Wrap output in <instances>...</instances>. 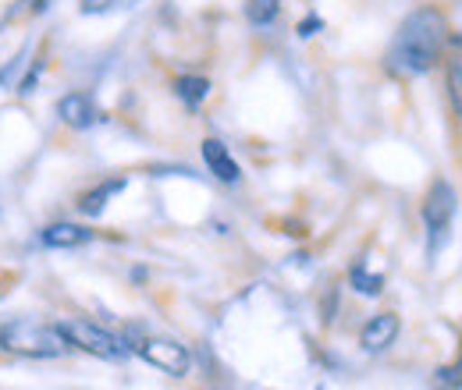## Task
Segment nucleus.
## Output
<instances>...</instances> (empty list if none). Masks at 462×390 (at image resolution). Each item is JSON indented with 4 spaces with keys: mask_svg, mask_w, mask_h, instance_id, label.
I'll list each match as a JSON object with an SVG mask.
<instances>
[{
    "mask_svg": "<svg viewBox=\"0 0 462 390\" xmlns=\"http://www.w3.org/2000/svg\"><path fill=\"white\" fill-rule=\"evenodd\" d=\"M452 221H456V188L448 181H434L423 199V227H427V256L430 259H438L441 249L448 245Z\"/></svg>",
    "mask_w": 462,
    "mask_h": 390,
    "instance_id": "nucleus-3",
    "label": "nucleus"
},
{
    "mask_svg": "<svg viewBox=\"0 0 462 390\" xmlns=\"http://www.w3.org/2000/svg\"><path fill=\"white\" fill-rule=\"evenodd\" d=\"M60 331H64V337H68L75 348H82V351H89V355H97V358L121 362V358H128V355H132V344H128L125 337L111 334V331H104V327H97V323L68 320Z\"/></svg>",
    "mask_w": 462,
    "mask_h": 390,
    "instance_id": "nucleus-4",
    "label": "nucleus"
},
{
    "mask_svg": "<svg viewBox=\"0 0 462 390\" xmlns=\"http://www.w3.org/2000/svg\"><path fill=\"white\" fill-rule=\"evenodd\" d=\"M448 47V18L441 7L434 4H420L416 11H409L399 25V32L392 36V47L384 54V68L399 78H416L434 71V64L445 57Z\"/></svg>",
    "mask_w": 462,
    "mask_h": 390,
    "instance_id": "nucleus-1",
    "label": "nucleus"
},
{
    "mask_svg": "<svg viewBox=\"0 0 462 390\" xmlns=\"http://www.w3.org/2000/svg\"><path fill=\"white\" fill-rule=\"evenodd\" d=\"M174 96H178L189 111H199L203 100L210 96V78H203V75H181V78L174 82Z\"/></svg>",
    "mask_w": 462,
    "mask_h": 390,
    "instance_id": "nucleus-11",
    "label": "nucleus"
},
{
    "mask_svg": "<svg viewBox=\"0 0 462 390\" xmlns=\"http://www.w3.org/2000/svg\"><path fill=\"white\" fill-rule=\"evenodd\" d=\"M348 280H352V287H356L359 295H366V298H377V295L384 291V274H370L363 263H356V267H352Z\"/></svg>",
    "mask_w": 462,
    "mask_h": 390,
    "instance_id": "nucleus-13",
    "label": "nucleus"
},
{
    "mask_svg": "<svg viewBox=\"0 0 462 390\" xmlns=\"http://www.w3.org/2000/svg\"><path fill=\"white\" fill-rule=\"evenodd\" d=\"M445 89H448V100H452V111L462 121V60L448 57V68H445Z\"/></svg>",
    "mask_w": 462,
    "mask_h": 390,
    "instance_id": "nucleus-14",
    "label": "nucleus"
},
{
    "mask_svg": "<svg viewBox=\"0 0 462 390\" xmlns=\"http://www.w3.org/2000/svg\"><path fill=\"white\" fill-rule=\"evenodd\" d=\"M40 241L47 249H79V245H89L93 241V231L89 227H79V223H51L40 231Z\"/></svg>",
    "mask_w": 462,
    "mask_h": 390,
    "instance_id": "nucleus-9",
    "label": "nucleus"
},
{
    "mask_svg": "<svg viewBox=\"0 0 462 390\" xmlns=\"http://www.w3.org/2000/svg\"><path fill=\"white\" fill-rule=\"evenodd\" d=\"M203 164H207V170H210L217 181H225V185H238V177H242L238 160L231 157V150L221 139H207V142H203Z\"/></svg>",
    "mask_w": 462,
    "mask_h": 390,
    "instance_id": "nucleus-7",
    "label": "nucleus"
},
{
    "mask_svg": "<svg viewBox=\"0 0 462 390\" xmlns=\"http://www.w3.org/2000/svg\"><path fill=\"white\" fill-rule=\"evenodd\" d=\"M117 192H125V177H111V181H100L97 188H89L86 195H79V213H86V217H100L104 210H107V203L115 199Z\"/></svg>",
    "mask_w": 462,
    "mask_h": 390,
    "instance_id": "nucleus-10",
    "label": "nucleus"
},
{
    "mask_svg": "<svg viewBox=\"0 0 462 390\" xmlns=\"http://www.w3.org/2000/svg\"><path fill=\"white\" fill-rule=\"evenodd\" d=\"M40 75H43V60H32V68H29V75L18 82V93L22 96H29L32 89H36V82H40Z\"/></svg>",
    "mask_w": 462,
    "mask_h": 390,
    "instance_id": "nucleus-16",
    "label": "nucleus"
},
{
    "mask_svg": "<svg viewBox=\"0 0 462 390\" xmlns=\"http://www.w3.org/2000/svg\"><path fill=\"white\" fill-rule=\"evenodd\" d=\"M0 348L11 355H22V358H60L71 348V340L64 337L60 327L18 320V323L0 327Z\"/></svg>",
    "mask_w": 462,
    "mask_h": 390,
    "instance_id": "nucleus-2",
    "label": "nucleus"
},
{
    "mask_svg": "<svg viewBox=\"0 0 462 390\" xmlns=\"http://www.w3.org/2000/svg\"><path fill=\"white\" fill-rule=\"evenodd\" d=\"M317 29H324V22H320L317 14H310V18H302V22H299V29H295V32H299L302 40H310V36H317Z\"/></svg>",
    "mask_w": 462,
    "mask_h": 390,
    "instance_id": "nucleus-17",
    "label": "nucleus"
},
{
    "mask_svg": "<svg viewBox=\"0 0 462 390\" xmlns=\"http://www.w3.org/2000/svg\"><path fill=\"white\" fill-rule=\"evenodd\" d=\"M58 117L68 128L86 132V128H93L100 121V111H97V104H93L89 93H68V96L58 100Z\"/></svg>",
    "mask_w": 462,
    "mask_h": 390,
    "instance_id": "nucleus-6",
    "label": "nucleus"
},
{
    "mask_svg": "<svg viewBox=\"0 0 462 390\" xmlns=\"http://www.w3.org/2000/svg\"><path fill=\"white\" fill-rule=\"evenodd\" d=\"M115 0H82V14H100V11H107Z\"/></svg>",
    "mask_w": 462,
    "mask_h": 390,
    "instance_id": "nucleus-18",
    "label": "nucleus"
},
{
    "mask_svg": "<svg viewBox=\"0 0 462 390\" xmlns=\"http://www.w3.org/2000/svg\"><path fill=\"white\" fill-rule=\"evenodd\" d=\"M438 384H445V387H452V390H462V358L456 366H445V369L438 373Z\"/></svg>",
    "mask_w": 462,
    "mask_h": 390,
    "instance_id": "nucleus-15",
    "label": "nucleus"
},
{
    "mask_svg": "<svg viewBox=\"0 0 462 390\" xmlns=\"http://www.w3.org/2000/svg\"><path fill=\"white\" fill-rule=\"evenodd\" d=\"M395 337H399V316H395V313H381V316H374V320L363 327L359 344H363V351L377 355V351L392 348V344H395Z\"/></svg>",
    "mask_w": 462,
    "mask_h": 390,
    "instance_id": "nucleus-8",
    "label": "nucleus"
},
{
    "mask_svg": "<svg viewBox=\"0 0 462 390\" xmlns=\"http://www.w3.org/2000/svg\"><path fill=\"white\" fill-rule=\"evenodd\" d=\"M25 4H29V11H32V14H40V11H47V4H51V0H25Z\"/></svg>",
    "mask_w": 462,
    "mask_h": 390,
    "instance_id": "nucleus-19",
    "label": "nucleus"
},
{
    "mask_svg": "<svg viewBox=\"0 0 462 390\" xmlns=\"http://www.w3.org/2000/svg\"><path fill=\"white\" fill-rule=\"evenodd\" d=\"M278 14H282V0H245V18L256 29L278 22Z\"/></svg>",
    "mask_w": 462,
    "mask_h": 390,
    "instance_id": "nucleus-12",
    "label": "nucleus"
},
{
    "mask_svg": "<svg viewBox=\"0 0 462 390\" xmlns=\"http://www.w3.org/2000/svg\"><path fill=\"white\" fill-rule=\"evenodd\" d=\"M139 355H143L150 366H157V369H164V373H171V376H185L189 366H192L189 348L178 344V340H168V337H150V340H143V344H139Z\"/></svg>",
    "mask_w": 462,
    "mask_h": 390,
    "instance_id": "nucleus-5",
    "label": "nucleus"
}]
</instances>
